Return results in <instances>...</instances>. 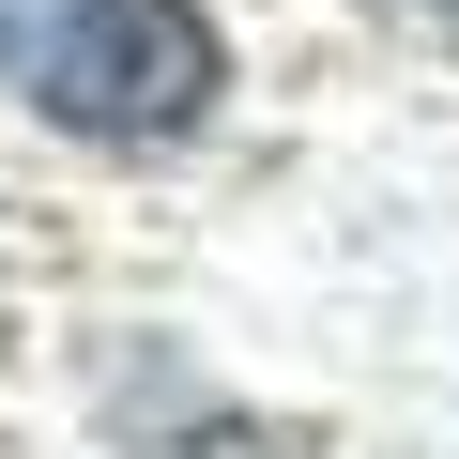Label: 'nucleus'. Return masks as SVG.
<instances>
[{
    "label": "nucleus",
    "instance_id": "nucleus-1",
    "mask_svg": "<svg viewBox=\"0 0 459 459\" xmlns=\"http://www.w3.org/2000/svg\"><path fill=\"white\" fill-rule=\"evenodd\" d=\"M0 92L62 138H108V153H153V138H199L214 92H230V31L199 0H0Z\"/></svg>",
    "mask_w": 459,
    "mask_h": 459
}]
</instances>
